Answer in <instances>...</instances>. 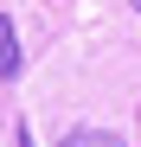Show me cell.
Listing matches in <instances>:
<instances>
[{
    "mask_svg": "<svg viewBox=\"0 0 141 147\" xmlns=\"http://www.w3.org/2000/svg\"><path fill=\"white\" fill-rule=\"evenodd\" d=\"M58 147H128L122 134H109V128H70Z\"/></svg>",
    "mask_w": 141,
    "mask_h": 147,
    "instance_id": "7a4b0ae2",
    "label": "cell"
},
{
    "mask_svg": "<svg viewBox=\"0 0 141 147\" xmlns=\"http://www.w3.org/2000/svg\"><path fill=\"white\" fill-rule=\"evenodd\" d=\"M135 13H141V0H135Z\"/></svg>",
    "mask_w": 141,
    "mask_h": 147,
    "instance_id": "3957f363",
    "label": "cell"
},
{
    "mask_svg": "<svg viewBox=\"0 0 141 147\" xmlns=\"http://www.w3.org/2000/svg\"><path fill=\"white\" fill-rule=\"evenodd\" d=\"M19 77V32H13V19L0 13V83Z\"/></svg>",
    "mask_w": 141,
    "mask_h": 147,
    "instance_id": "6da1fadb",
    "label": "cell"
}]
</instances>
